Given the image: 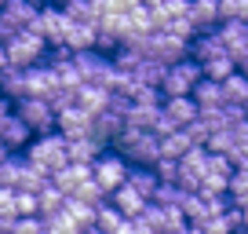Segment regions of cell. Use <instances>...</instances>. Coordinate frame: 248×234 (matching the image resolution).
<instances>
[{
  "mask_svg": "<svg viewBox=\"0 0 248 234\" xmlns=\"http://www.w3.org/2000/svg\"><path fill=\"white\" fill-rule=\"evenodd\" d=\"M113 150L124 154L132 165H157V157L164 154L161 150V135L146 132V128H132V125H124V132L113 139Z\"/></svg>",
  "mask_w": 248,
  "mask_h": 234,
  "instance_id": "obj_1",
  "label": "cell"
},
{
  "mask_svg": "<svg viewBox=\"0 0 248 234\" xmlns=\"http://www.w3.org/2000/svg\"><path fill=\"white\" fill-rule=\"evenodd\" d=\"M26 154V161H33V165H40V168H47V172H59L62 165H70V139L55 128V132H44V135H33L30 139V147L22 150Z\"/></svg>",
  "mask_w": 248,
  "mask_h": 234,
  "instance_id": "obj_2",
  "label": "cell"
},
{
  "mask_svg": "<svg viewBox=\"0 0 248 234\" xmlns=\"http://www.w3.org/2000/svg\"><path fill=\"white\" fill-rule=\"evenodd\" d=\"M204 81V66L201 59H194V55H186V59H179V63L168 66V73H164L161 81V92L164 99L168 95H194V88Z\"/></svg>",
  "mask_w": 248,
  "mask_h": 234,
  "instance_id": "obj_3",
  "label": "cell"
},
{
  "mask_svg": "<svg viewBox=\"0 0 248 234\" xmlns=\"http://www.w3.org/2000/svg\"><path fill=\"white\" fill-rule=\"evenodd\" d=\"M15 114L33 128V135H44V132L59 128V110L44 95H22V99H15Z\"/></svg>",
  "mask_w": 248,
  "mask_h": 234,
  "instance_id": "obj_4",
  "label": "cell"
},
{
  "mask_svg": "<svg viewBox=\"0 0 248 234\" xmlns=\"http://www.w3.org/2000/svg\"><path fill=\"white\" fill-rule=\"evenodd\" d=\"M4 48H8V63H15V66H37V63H44V59H47V48H51V44H47L40 33L22 30V33H15Z\"/></svg>",
  "mask_w": 248,
  "mask_h": 234,
  "instance_id": "obj_5",
  "label": "cell"
},
{
  "mask_svg": "<svg viewBox=\"0 0 248 234\" xmlns=\"http://www.w3.org/2000/svg\"><path fill=\"white\" fill-rule=\"evenodd\" d=\"M73 59H77V70H80V77H84L88 84L109 88V81H113V73H117L113 55H109V51H102V48H88V51H73Z\"/></svg>",
  "mask_w": 248,
  "mask_h": 234,
  "instance_id": "obj_6",
  "label": "cell"
},
{
  "mask_svg": "<svg viewBox=\"0 0 248 234\" xmlns=\"http://www.w3.org/2000/svg\"><path fill=\"white\" fill-rule=\"evenodd\" d=\"M70 22H73V18L66 15V8H59V4H44V8H40V15L33 18L30 30H33V33H40V37H44L51 48H59V44H66Z\"/></svg>",
  "mask_w": 248,
  "mask_h": 234,
  "instance_id": "obj_7",
  "label": "cell"
},
{
  "mask_svg": "<svg viewBox=\"0 0 248 234\" xmlns=\"http://www.w3.org/2000/svg\"><path fill=\"white\" fill-rule=\"evenodd\" d=\"M128 168H132V161H128V157L124 154H102L99 161L92 165V172H95V180H99V187L106 190V194H113L117 187H124V183H128Z\"/></svg>",
  "mask_w": 248,
  "mask_h": 234,
  "instance_id": "obj_8",
  "label": "cell"
},
{
  "mask_svg": "<svg viewBox=\"0 0 248 234\" xmlns=\"http://www.w3.org/2000/svg\"><path fill=\"white\" fill-rule=\"evenodd\" d=\"M124 117H128V110H121V106L109 102L106 110H99V114L92 117V135H95V139H102L106 147H113V139L124 132V125H128Z\"/></svg>",
  "mask_w": 248,
  "mask_h": 234,
  "instance_id": "obj_9",
  "label": "cell"
},
{
  "mask_svg": "<svg viewBox=\"0 0 248 234\" xmlns=\"http://www.w3.org/2000/svg\"><path fill=\"white\" fill-rule=\"evenodd\" d=\"M142 219H146V223H154L161 234H171V231H179V227L190 223V219H186V212L179 209V205H161V201H150L146 212H142Z\"/></svg>",
  "mask_w": 248,
  "mask_h": 234,
  "instance_id": "obj_10",
  "label": "cell"
},
{
  "mask_svg": "<svg viewBox=\"0 0 248 234\" xmlns=\"http://www.w3.org/2000/svg\"><path fill=\"white\" fill-rule=\"evenodd\" d=\"M92 110H84L80 102H73V106L59 110V132L66 135V139H77V135H92Z\"/></svg>",
  "mask_w": 248,
  "mask_h": 234,
  "instance_id": "obj_11",
  "label": "cell"
},
{
  "mask_svg": "<svg viewBox=\"0 0 248 234\" xmlns=\"http://www.w3.org/2000/svg\"><path fill=\"white\" fill-rule=\"evenodd\" d=\"M95 172H92V165H80V161H70V165H62L59 172H51V183L62 190V194H77L80 190V183H88Z\"/></svg>",
  "mask_w": 248,
  "mask_h": 234,
  "instance_id": "obj_12",
  "label": "cell"
},
{
  "mask_svg": "<svg viewBox=\"0 0 248 234\" xmlns=\"http://www.w3.org/2000/svg\"><path fill=\"white\" fill-rule=\"evenodd\" d=\"M0 15L8 18L15 30H30L33 18L40 15V4H37V0H8V4L0 8Z\"/></svg>",
  "mask_w": 248,
  "mask_h": 234,
  "instance_id": "obj_13",
  "label": "cell"
},
{
  "mask_svg": "<svg viewBox=\"0 0 248 234\" xmlns=\"http://www.w3.org/2000/svg\"><path fill=\"white\" fill-rule=\"evenodd\" d=\"M0 139L8 143L11 150H26V147H30V139H33V128L26 125V121H22V117L15 114V110H11V114L4 117V128H0Z\"/></svg>",
  "mask_w": 248,
  "mask_h": 234,
  "instance_id": "obj_14",
  "label": "cell"
},
{
  "mask_svg": "<svg viewBox=\"0 0 248 234\" xmlns=\"http://www.w3.org/2000/svg\"><path fill=\"white\" fill-rule=\"evenodd\" d=\"M109 201H113V205H117V209H121L128 219H135V216H142V212H146L150 198H142L139 190L132 187V183H124V187H117L113 194H109Z\"/></svg>",
  "mask_w": 248,
  "mask_h": 234,
  "instance_id": "obj_15",
  "label": "cell"
},
{
  "mask_svg": "<svg viewBox=\"0 0 248 234\" xmlns=\"http://www.w3.org/2000/svg\"><path fill=\"white\" fill-rule=\"evenodd\" d=\"M164 114H168L179 128H186L197 114H201V106H197L194 95H168V99H164Z\"/></svg>",
  "mask_w": 248,
  "mask_h": 234,
  "instance_id": "obj_16",
  "label": "cell"
},
{
  "mask_svg": "<svg viewBox=\"0 0 248 234\" xmlns=\"http://www.w3.org/2000/svg\"><path fill=\"white\" fill-rule=\"evenodd\" d=\"M102 154H106V143L95 139V135H77V139H70V161L95 165Z\"/></svg>",
  "mask_w": 248,
  "mask_h": 234,
  "instance_id": "obj_17",
  "label": "cell"
},
{
  "mask_svg": "<svg viewBox=\"0 0 248 234\" xmlns=\"http://www.w3.org/2000/svg\"><path fill=\"white\" fill-rule=\"evenodd\" d=\"M0 92L8 95L11 102L22 99V95H30V84H26V66H15V63L4 66V70H0Z\"/></svg>",
  "mask_w": 248,
  "mask_h": 234,
  "instance_id": "obj_18",
  "label": "cell"
},
{
  "mask_svg": "<svg viewBox=\"0 0 248 234\" xmlns=\"http://www.w3.org/2000/svg\"><path fill=\"white\" fill-rule=\"evenodd\" d=\"M66 48H73V51L99 48V22H70V33H66Z\"/></svg>",
  "mask_w": 248,
  "mask_h": 234,
  "instance_id": "obj_19",
  "label": "cell"
},
{
  "mask_svg": "<svg viewBox=\"0 0 248 234\" xmlns=\"http://www.w3.org/2000/svg\"><path fill=\"white\" fill-rule=\"evenodd\" d=\"M128 183H132L142 198H150V201H154L157 187H161V176H157L154 165H132V168H128Z\"/></svg>",
  "mask_w": 248,
  "mask_h": 234,
  "instance_id": "obj_20",
  "label": "cell"
},
{
  "mask_svg": "<svg viewBox=\"0 0 248 234\" xmlns=\"http://www.w3.org/2000/svg\"><path fill=\"white\" fill-rule=\"evenodd\" d=\"M190 18L197 22V30H216L223 22V11H219V0H190Z\"/></svg>",
  "mask_w": 248,
  "mask_h": 234,
  "instance_id": "obj_21",
  "label": "cell"
},
{
  "mask_svg": "<svg viewBox=\"0 0 248 234\" xmlns=\"http://www.w3.org/2000/svg\"><path fill=\"white\" fill-rule=\"evenodd\" d=\"M109 99H113V92H109V88H102V84H80L77 88V102L84 110H92V114H99V110H106L109 106Z\"/></svg>",
  "mask_w": 248,
  "mask_h": 234,
  "instance_id": "obj_22",
  "label": "cell"
},
{
  "mask_svg": "<svg viewBox=\"0 0 248 234\" xmlns=\"http://www.w3.org/2000/svg\"><path fill=\"white\" fill-rule=\"evenodd\" d=\"M124 223H128V216H124V212L106 198V201L99 205V212H95V227H99V231H106V234H121Z\"/></svg>",
  "mask_w": 248,
  "mask_h": 234,
  "instance_id": "obj_23",
  "label": "cell"
},
{
  "mask_svg": "<svg viewBox=\"0 0 248 234\" xmlns=\"http://www.w3.org/2000/svg\"><path fill=\"white\" fill-rule=\"evenodd\" d=\"M226 51V44H223V37H219V30H204V33H197L194 37V59H216V55H223Z\"/></svg>",
  "mask_w": 248,
  "mask_h": 234,
  "instance_id": "obj_24",
  "label": "cell"
},
{
  "mask_svg": "<svg viewBox=\"0 0 248 234\" xmlns=\"http://www.w3.org/2000/svg\"><path fill=\"white\" fill-rule=\"evenodd\" d=\"M161 110H164V106H142V102H132L124 121H128L132 128H146V132H154L157 121H161Z\"/></svg>",
  "mask_w": 248,
  "mask_h": 234,
  "instance_id": "obj_25",
  "label": "cell"
},
{
  "mask_svg": "<svg viewBox=\"0 0 248 234\" xmlns=\"http://www.w3.org/2000/svg\"><path fill=\"white\" fill-rule=\"evenodd\" d=\"M47 183H51V172H47V168H40V165H33V161H26V165H22V176H18V190L40 194Z\"/></svg>",
  "mask_w": 248,
  "mask_h": 234,
  "instance_id": "obj_26",
  "label": "cell"
},
{
  "mask_svg": "<svg viewBox=\"0 0 248 234\" xmlns=\"http://www.w3.org/2000/svg\"><path fill=\"white\" fill-rule=\"evenodd\" d=\"M194 99H197V106H223L226 102V92H223V81H212V77H204L201 84L194 88Z\"/></svg>",
  "mask_w": 248,
  "mask_h": 234,
  "instance_id": "obj_27",
  "label": "cell"
},
{
  "mask_svg": "<svg viewBox=\"0 0 248 234\" xmlns=\"http://www.w3.org/2000/svg\"><path fill=\"white\" fill-rule=\"evenodd\" d=\"M223 92H226V102H237V106L248 110V73L233 70L230 77L223 81Z\"/></svg>",
  "mask_w": 248,
  "mask_h": 234,
  "instance_id": "obj_28",
  "label": "cell"
},
{
  "mask_svg": "<svg viewBox=\"0 0 248 234\" xmlns=\"http://www.w3.org/2000/svg\"><path fill=\"white\" fill-rule=\"evenodd\" d=\"M183 212H186V219H190V223H201V219L212 216V201L201 194V190H190V194L183 198Z\"/></svg>",
  "mask_w": 248,
  "mask_h": 234,
  "instance_id": "obj_29",
  "label": "cell"
},
{
  "mask_svg": "<svg viewBox=\"0 0 248 234\" xmlns=\"http://www.w3.org/2000/svg\"><path fill=\"white\" fill-rule=\"evenodd\" d=\"M66 198H70V194H62L55 183H47V187L37 194V201H40V219H47V216H55V212H62V209H66Z\"/></svg>",
  "mask_w": 248,
  "mask_h": 234,
  "instance_id": "obj_30",
  "label": "cell"
},
{
  "mask_svg": "<svg viewBox=\"0 0 248 234\" xmlns=\"http://www.w3.org/2000/svg\"><path fill=\"white\" fill-rule=\"evenodd\" d=\"M66 212H70V219L80 227V231H88V227H95L99 205H88V201H80V198H66Z\"/></svg>",
  "mask_w": 248,
  "mask_h": 234,
  "instance_id": "obj_31",
  "label": "cell"
},
{
  "mask_svg": "<svg viewBox=\"0 0 248 234\" xmlns=\"http://www.w3.org/2000/svg\"><path fill=\"white\" fill-rule=\"evenodd\" d=\"M190 147H197V143L190 139V132H186V128H175V132L161 135V150H164V157H183Z\"/></svg>",
  "mask_w": 248,
  "mask_h": 234,
  "instance_id": "obj_32",
  "label": "cell"
},
{
  "mask_svg": "<svg viewBox=\"0 0 248 234\" xmlns=\"http://www.w3.org/2000/svg\"><path fill=\"white\" fill-rule=\"evenodd\" d=\"M204 77H212V81H226L233 70H237V59H233L230 51H223V55H216V59H204Z\"/></svg>",
  "mask_w": 248,
  "mask_h": 234,
  "instance_id": "obj_33",
  "label": "cell"
},
{
  "mask_svg": "<svg viewBox=\"0 0 248 234\" xmlns=\"http://www.w3.org/2000/svg\"><path fill=\"white\" fill-rule=\"evenodd\" d=\"M164 73H168V63H161V59H142L139 63V70H135V77L142 81V84H157L161 88V81H164Z\"/></svg>",
  "mask_w": 248,
  "mask_h": 234,
  "instance_id": "obj_34",
  "label": "cell"
},
{
  "mask_svg": "<svg viewBox=\"0 0 248 234\" xmlns=\"http://www.w3.org/2000/svg\"><path fill=\"white\" fill-rule=\"evenodd\" d=\"M190 227H194V234H237V231H233V223L226 219V212L208 216V219H201V223H190Z\"/></svg>",
  "mask_w": 248,
  "mask_h": 234,
  "instance_id": "obj_35",
  "label": "cell"
},
{
  "mask_svg": "<svg viewBox=\"0 0 248 234\" xmlns=\"http://www.w3.org/2000/svg\"><path fill=\"white\" fill-rule=\"evenodd\" d=\"M22 165H26V154H22V157H18V154L4 157V161H0V183H4V187H18V176H22Z\"/></svg>",
  "mask_w": 248,
  "mask_h": 234,
  "instance_id": "obj_36",
  "label": "cell"
},
{
  "mask_svg": "<svg viewBox=\"0 0 248 234\" xmlns=\"http://www.w3.org/2000/svg\"><path fill=\"white\" fill-rule=\"evenodd\" d=\"M237 147V135H233V128H216L208 139V150L212 154H230V150Z\"/></svg>",
  "mask_w": 248,
  "mask_h": 234,
  "instance_id": "obj_37",
  "label": "cell"
},
{
  "mask_svg": "<svg viewBox=\"0 0 248 234\" xmlns=\"http://www.w3.org/2000/svg\"><path fill=\"white\" fill-rule=\"evenodd\" d=\"M190 194V190H183L179 183H161L157 187V194H154V201H161V205H179L183 209V198Z\"/></svg>",
  "mask_w": 248,
  "mask_h": 234,
  "instance_id": "obj_38",
  "label": "cell"
},
{
  "mask_svg": "<svg viewBox=\"0 0 248 234\" xmlns=\"http://www.w3.org/2000/svg\"><path fill=\"white\" fill-rule=\"evenodd\" d=\"M186 132H190V139H194L197 147H208V139H212V125H208V121H204L201 114H197L194 121L186 125Z\"/></svg>",
  "mask_w": 248,
  "mask_h": 234,
  "instance_id": "obj_39",
  "label": "cell"
},
{
  "mask_svg": "<svg viewBox=\"0 0 248 234\" xmlns=\"http://www.w3.org/2000/svg\"><path fill=\"white\" fill-rule=\"evenodd\" d=\"M157 176H161V183H179V157H157Z\"/></svg>",
  "mask_w": 248,
  "mask_h": 234,
  "instance_id": "obj_40",
  "label": "cell"
},
{
  "mask_svg": "<svg viewBox=\"0 0 248 234\" xmlns=\"http://www.w3.org/2000/svg\"><path fill=\"white\" fill-rule=\"evenodd\" d=\"M230 198H233V201L248 198V165L233 168V176H230Z\"/></svg>",
  "mask_w": 248,
  "mask_h": 234,
  "instance_id": "obj_41",
  "label": "cell"
},
{
  "mask_svg": "<svg viewBox=\"0 0 248 234\" xmlns=\"http://www.w3.org/2000/svg\"><path fill=\"white\" fill-rule=\"evenodd\" d=\"M15 205H18V216H40V201H37V194H30V190H18Z\"/></svg>",
  "mask_w": 248,
  "mask_h": 234,
  "instance_id": "obj_42",
  "label": "cell"
},
{
  "mask_svg": "<svg viewBox=\"0 0 248 234\" xmlns=\"http://www.w3.org/2000/svg\"><path fill=\"white\" fill-rule=\"evenodd\" d=\"M15 194H18V187H4V183H0V216H18Z\"/></svg>",
  "mask_w": 248,
  "mask_h": 234,
  "instance_id": "obj_43",
  "label": "cell"
},
{
  "mask_svg": "<svg viewBox=\"0 0 248 234\" xmlns=\"http://www.w3.org/2000/svg\"><path fill=\"white\" fill-rule=\"evenodd\" d=\"M44 231V219L40 216H18L15 227H11V234H40Z\"/></svg>",
  "mask_w": 248,
  "mask_h": 234,
  "instance_id": "obj_44",
  "label": "cell"
},
{
  "mask_svg": "<svg viewBox=\"0 0 248 234\" xmlns=\"http://www.w3.org/2000/svg\"><path fill=\"white\" fill-rule=\"evenodd\" d=\"M168 30H171V33H179V37H186V40H194L197 33H201V30H197V22H194V18H190V15L175 18V22H171Z\"/></svg>",
  "mask_w": 248,
  "mask_h": 234,
  "instance_id": "obj_45",
  "label": "cell"
},
{
  "mask_svg": "<svg viewBox=\"0 0 248 234\" xmlns=\"http://www.w3.org/2000/svg\"><path fill=\"white\" fill-rule=\"evenodd\" d=\"M106 4H109V11H117V15H128L132 8H139L142 0H106Z\"/></svg>",
  "mask_w": 248,
  "mask_h": 234,
  "instance_id": "obj_46",
  "label": "cell"
},
{
  "mask_svg": "<svg viewBox=\"0 0 248 234\" xmlns=\"http://www.w3.org/2000/svg\"><path fill=\"white\" fill-rule=\"evenodd\" d=\"M175 128H179V125H175V121H171V117L161 110V121H157V128H154V132H157V135H168V132H175Z\"/></svg>",
  "mask_w": 248,
  "mask_h": 234,
  "instance_id": "obj_47",
  "label": "cell"
},
{
  "mask_svg": "<svg viewBox=\"0 0 248 234\" xmlns=\"http://www.w3.org/2000/svg\"><path fill=\"white\" fill-rule=\"evenodd\" d=\"M18 216H0V234H11V227H15Z\"/></svg>",
  "mask_w": 248,
  "mask_h": 234,
  "instance_id": "obj_48",
  "label": "cell"
},
{
  "mask_svg": "<svg viewBox=\"0 0 248 234\" xmlns=\"http://www.w3.org/2000/svg\"><path fill=\"white\" fill-rule=\"evenodd\" d=\"M8 110H15V102H11V99H8V95L0 92V114H8Z\"/></svg>",
  "mask_w": 248,
  "mask_h": 234,
  "instance_id": "obj_49",
  "label": "cell"
},
{
  "mask_svg": "<svg viewBox=\"0 0 248 234\" xmlns=\"http://www.w3.org/2000/svg\"><path fill=\"white\" fill-rule=\"evenodd\" d=\"M11 154H15V150H11L8 143H4V139H0V161H4V157H11Z\"/></svg>",
  "mask_w": 248,
  "mask_h": 234,
  "instance_id": "obj_50",
  "label": "cell"
},
{
  "mask_svg": "<svg viewBox=\"0 0 248 234\" xmlns=\"http://www.w3.org/2000/svg\"><path fill=\"white\" fill-rule=\"evenodd\" d=\"M8 66V48H4V40H0V70Z\"/></svg>",
  "mask_w": 248,
  "mask_h": 234,
  "instance_id": "obj_51",
  "label": "cell"
},
{
  "mask_svg": "<svg viewBox=\"0 0 248 234\" xmlns=\"http://www.w3.org/2000/svg\"><path fill=\"white\" fill-rule=\"evenodd\" d=\"M171 234H194V227L186 223V227H179V231H171Z\"/></svg>",
  "mask_w": 248,
  "mask_h": 234,
  "instance_id": "obj_52",
  "label": "cell"
},
{
  "mask_svg": "<svg viewBox=\"0 0 248 234\" xmlns=\"http://www.w3.org/2000/svg\"><path fill=\"white\" fill-rule=\"evenodd\" d=\"M237 70H241V73H248V55H245V59L237 63Z\"/></svg>",
  "mask_w": 248,
  "mask_h": 234,
  "instance_id": "obj_53",
  "label": "cell"
},
{
  "mask_svg": "<svg viewBox=\"0 0 248 234\" xmlns=\"http://www.w3.org/2000/svg\"><path fill=\"white\" fill-rule=\"evenodd\" d=\"M80 234H106V231H99V227H88V231H80Z\"/></svg>",
  "mask_w": 248,
  "mask_h": 234,
  "instance_id": "obj_54",
  "label": "cell"
},
{
  "mask_svg": "<svg viewBox=\"0 0 248 234\" xmlns=\"http://www.w3.org/2000/svg\"><path fill=\"white\" fill-rule=\"evenodd\" d=\"M142 4H150V8H157V4H164V0H142Z\"/></svg>",
  "mask_w": 248,
  "mask_h": 234,
  "instance_id": "obj_55",
  "label": "cell"
},
{
  "mask_svg": "<svg viewBox=\"0 0 248 234\" xmlns=\"http://www.w3.org/2000/svg\"><path fill=\"white\" fill-rule=\"evenodd\" d=\"M51 4H59V8H66V4H70V0H51Z\"/></svg>",
  "mask_w": 248,
  "mask_h": 234,
  "instance_id": "obj_56",
  "label": "cell"
},
{
  "mask_svg": "<svg viewBox=\"0 0 248 234\" xmlns=\"http://www.w3.org/2000/svg\"><path fill=\"white\" fill-rule=\"evenodd\" d=\"M8 114H11V110H8ZM8 114H0V128H4V117H8Z\"/></svg>",
  "mask_w": 248,
  "mask_h": 234,
  "instance_id": "obj_57",
  "label": "cell"
},
{
  "mask_svg": "<svg viewBox=\"0 0 248 234\" xmlns=\"http://www.w3.org/2000/svg\"><path fill=\"white\" fill-rule=\"evenodd\" d=\"M40 234H51V231H47V227H44V231H40Z\"/></svg>",
  "mask_w": 248,
  "mask_h": 234,
  "instance_id": "obj_58",
  "label": "cell"
},
{
  "mask_svg": "<svg viewBox=\"0 0 248 234\" xmlns=\"http://www.w3.org/2000/svg\"><path fill=\"white\" fill-rule=\"evenodd\" d=\"M4 4H8V0H0V8H4Z\"/></svg>",
  "mask_w": 248,
  "mask_h": 234,
  "instance_id": "obj_59",
  "label": "cell"
},
{
  "mask_svg": "<svg viewBox=\"0 0 248 234\" xmlns=\"http://www.w3.org/2000/svg\"><path fill=\"white\" fill-rule=\"evenodd\" d=\"M241 234H248V227H245V231H241Z\"/></svg>",
  "mask_w": 248,
  "mask_h": 234,
  "instance_id": "obj_60",
  "label": "cell"
}]
</instances>
